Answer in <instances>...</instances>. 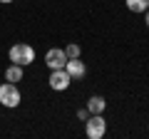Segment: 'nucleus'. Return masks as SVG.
Here are the masks:
<instances>
[{"label": "nucleus", "mask_w": 149, "mask_h": 139, "mask_svg": "<svg viewBox=\"0 0 149 139\" xmlns=\"http://www.w3.org/2000/svg\"><path fill=\"white\" fill-rule=\"evenodd\" d=\"M124 5H127L132 13H144L149 8V0H124Z\"/></svg>", "instance_id": "1a4fd4ad"}, {"label": "nucleus", "mask_w": 149, "mask_h": 139, "mask_svg": "<svg viewBox=\"0 0 149 139\" xmlns=\"http://www.w3.org/2000/svg\"><path fill=\"white\" fill-rule=\"evenodd\" d=\"M144 25L149 27V8H147V10H144Z\"/></svg>", "instance_id": "f8f14e48"}, {"label": "nucleus", "mask_w": 149, "mask_h": 139, "mask_svg": "<svg viewBox=\"0 0 149 139\" xmlns=\"http://www.w3.org/2000/svg\"><path fill=\"white\" fill-rule=\"evenodd\" d=\"M65 62H67V55H65L62 47H50L47 50V55H45V65H47L50 70L65 67Z\"/></svg>", "instance_id": "39448f33"}, {"label": "nucleus", "mask_w": 149, "mask_h": 139, "mask_svg": "<svg viewBox=\"0 0 149 139\" xmlns=\"http://www.w3.org/2000/svg\"><path fill=\"white\" fill-rule=\"evenodd\" d=\"M5 80H8V82H15V85H17V82L22 80V67H20V65H10V67L5 70Z\"/></svg>", "instance_id": "6e6552de"}, {"label": "nucleus", "mask_w": 149, "mask_h": 139, "mask_svg": "<svg viewBox=\"0 0 149 139\" xmlns=\"http://www.w3.org/2000/svg\"><path fill=\"white\" fill-rule=\"evenodd\" d=\"M77 117H80V119H87V117H90V112H87V107H85V109H80V112H77Z\"/></svg>", "instance_id": "9b49d317"}, {"label": "nucleus", "mask_w": 149, "mask_h": 139, "mask_svg": "<svg viewBox=\"0 0 149 139\" xmlns=\"http://www.w3.org/2000/svg\"><path fill=\"white\" fill-rule=\"evenodd\" d=\"M8 57H10L13 65H20V67H27V65L35 62V47L27 42H15L10 50H8Z\"/></svg>", "instance_id": "f257e3e1"}, {"label": "nucleus", "mask_w": 149, "mask_h": 139, "mask_svg": "<svg viewBox=\"0 0 149 139\" xmlns=\"http://www.w3.org/2000/svg\"><path fill=\"white\" fill-rule=\"evenodd\" d=\"M65 70H67V75L72 77V80H80V77H85V75H87V65L82 62L80 57L67 60V62H65Z\"/></svg>", "instance_id": "423d86ee"}, {"label": "nucleus", "mask_w": 149, "mask_h": 139, "mask_svg": "<svg viewBox=\"0 0 149 139\" xmlns=\"http://www.w3.org/2000/svg\"><path fill=\"white\" fill-rule=\"evenodd\" d=\"M80 52H82V50H80V45H67V47H65V55H67V60H72V57H80Z\"/></svg>", "instance_id": "9d476101"}, {"label": "nucleus", "mask_w": 149, "mask_h": 139, "mask_svg": "<svg viewBox=\"0 0 149 139\" xmlns=\"http://www.w3.org/2000/svg\"><path fill=\"white\" fill-rule=\"evenodd\" d=\"M107 132V122L102 114H90V117L85 119V134L90 139H102Z\"/></svg>", "instance_id": "7ed1b4c3"}, {"label": "nucleus", "mask_w": 149, "mask_h": 139, "mask_svg": "<svg viewBox=\"0 0 149 139\" xmlns=\"http://www.w3.org/2000/svg\"><path fill=\"white\" fill-rule=\"evenodd\" d=\"M47 82H50V87H52L55 92H65L70 87V82H72V77L67 75V70H65V67H60V70H52V72H50Z\"/></svg>", "instance_id": "20e7f679"}, {"label": "nucleus", "mask_w": 149, "mask_h": 139, "mask_svg": "<svg viewBox=\"0 0 149 139\" xmlns=\"http://www.w3.org/2000/svg\"><path fill=\"white\" fill-rule=\"evenodd\" d=\"M20 99H22V95H20V90H17V85L15 82H3L0 85V104L3 107H8V109H15L17 104H20Z\"/></svg>", "instance_id": "f03ea898"}, {"label": "nucleus", "mask_w": 149, "mask_h": 139, "mask_svg": "<svg viewBox=\"0 0 149 139\" xmlns=\"http://www.w3.org/2000/svg\"><path fill=\"white\" fill-rule=\"evenodd\" d=\"M0 3H15V0H0Z\"/></svg>", "instance_id": "ddd939ff"}, {"label": "nucleus", "mask_w": 149, "mask_h": 139, "mask_svg": "<svg viewBox=\"0 0 149 139\" xmlns=\"http://www.w3.org/2000/svg\"><path fill=\"white\" fill-rule=\"evenodd\" d=\"M104 107H107V102H104V97H100V95H92L90 99H87V112L90 114H102Z\"/></svg>", "instance_id": "0eeeda50"}]
</instances>
